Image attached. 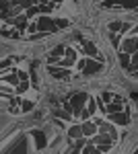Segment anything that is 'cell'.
Wrapping results in <instances>:
<instances>
[{"mask_svg":"<svg viewBox=\"0 0 138 154\" xmlns=\"http://www.w3.org/2000/svg\"><path fill=\"white\" fill-rule=\"evenodd\" d=\"M87 101H89V95H87V93H72V95H70V101H68L72 115L81 117V111H82V107H85Z\"/></svg>","mask_w":138,"mask_h":154,"instance_id":"6da1fadb","label":"cell"},{"mask_svg":"<svg viewBox=\"0 0 138 154\" xmlns=\"http://www.w3.org/2000/svg\"><path fill=\"white\" fill-rule=\"evenodd\" d=\"M37 29L43 31V33H56L58 27H56V19H50L47 14H41L37 19Z\"/></svg>","mask_w":138,"mask_h":154,"instance_id":"7a4b0ae2","label":"cell"},{"mask_svg":"<svg viewBox=\"0 0 138 154\" xmlns=\"http://www.w3.org/2000/svg\"><path fill=\"white\" fill-rule=\"evenodd\" d=\"M47 74L56 80H68V76H72L68 72V68L64 66H56V64H47Z\"/></svg>","mask_w":138,"mask_h":154,"instance_id":"3957f363","label":"cell"},{"mask_svg":"<svg viewBox=\"0 0 138 154\" xmlns=\"http://www.w3.org/2000/svg\"><path fill=\"white\" fill-rule=\"evenodd\" d=\"M109 121L115 125H128L130 123V109H122V111H115V113H107Z\"/></svg>","mask_w":138,"mask_h":154,"instance_id":"277c9868","label":"cell"},{"mask_svg":"<svg viewBox=\"0 0 138 154\" xmlns=\"http://www.w3.org/2000/svg\"><path fill=\"white\" fill-rule=\"evenodd\" d=\"M97 72H101V62H97V60H85V64H82V68H81L82 76H93Z\"/></svg>","mask_w":138,"mask_h":154,"instance_id":"5b68a950","label":"cell"},{"mask_svg":"<svg viewBox=\"0 0 138 154\" xmlns=\"http://www.w3.org/2000/svg\"><path fill=\"white\" fill-rule=\"evenodd\" d=\"M91 142L95 146H114V138L109 136V134H103V131H97L95 136H91Z\"/></svg>","mask_w":138,"mask_h":154,"instance_id":"8992f818","label":"cell"},{"mask_svg":"<svg viewBox=\"0 0 138 154\" xmlns=\"http://www.w3.org/2000/svg\"><path fill=\"white\" fill-rule=\"evenodd\" d=\"M6 23H8V27H14V29H25L27 27V23H29V19H27V14H17V17H11V19H6Z\"/></svg>","mask_w":138,"mask_h":154,"instance_id":"52a82bcc","label":"cell"},{"mask_svg":"<svg viewBox=\"0 0 138 154\" xmlns=\"http://www.w3.org/2000/svg\"><path fill=\"white\" fill-rule=\"evenodd\" d=\"M97 125H99V131H103V134H109L114 140H117V131H115V125L111 123V121H99Z\"/></svg>","mask_w":138,"mask_h":154,"instance_id":"ba28073f","label":"cell"},{"mask_svg":"<svg viewBox=\"0 0 138 154\" xmlns=\"http://www.w3.org/2000/svg\"><path fill=\"white\" fill-rule=\"evenodd\" d=\"M136 37L134 35H130V37H126L124 41H122V51H126V54H134L136 51Z\"/></svg>","mask_w":138,"mask_h":154,"instance_id":"9c48e42d","label":"cell"},{"mask_svg":"<svg viewBox=\"0 0 138 154\" xmlns=\"http://www.w3.org/2000/svg\"><path fill=\"white\" fill-rule=\"evenodd\" d=\"M33 140H35V148H37V150H43V148H46L47 138H46V134H43L41 130H35L33 131Z\"/></svg>","mask_w":138,"mask_h":154,"instance_id":"30bf717a","label":"cell"},{"mask_svg":"<svg viewBox=\"0 0 138 154\" xmlns=\"http://www.w3.org/2000/svg\"><path fill=\"white\" fill-rule=\"evenodd\" d=\"M81 128H82V136H95L97 134V123H93V121H89V119H85L81 123Z\"/></svg>","mask_w":138,"mask_h":154,"instance_id":"8fae6325","label":"cell"},{"mask_svg":"<svg viewBox=\"0 0 138 154\" xmlns=\"http://www.w3.org/2000/svg\"><path fill=\"white\" fill-rule=\"evenodd\" d=\"M81 49L87 54V56H91V58H95V56L99 54V49H97V45H95L93 41H82V43H81Z\"/></svg>","mask_w":138,"mask_h":154,"instance_id":"7c38bea8","label":"cell"},{"mask_svg":"<svg viewBox=\"0 0 138 154\" xmlns=\"http://www.w3.org/2000/svg\"><path fill=\"white\" fill-rule=\"evenodd\" d=\"M128 23H122V21H114V23L107 25V29H109V33H122V31H128Z\"/></svg>","mask_w":138,"mask_h":154,"instance_id":"4fadbf2b","label":"cell"},{"mask_svg":"<svg viewBox=\"0 0 138 154\" xmlns=\"http://www.w3.org/2000/svg\"><path fill=\"white\" fill-rule=\"evenodd\" d=\"M0 33H2L4 37H11V39H19V37H21V31L14 29V27H12V29H2Z\"/></svg>","mask_w":138,"mask_h":154,"instance_id":"5bb4252c","label":"cell"},{"mask_svg":"<svg viewBox=\"0 0 138 154\" xmlns=\"http://www.w3.org/2000/svg\"><path fill=\"white\" fill-rule=\"evenodd\" d=\"M130 56L132 54H126V51H120V56H117V60H120V64H122V68H130Z\"/></svg>","mask_w":138,"mask_h":154,"instance_id":"9a60e30c","label":"cell"},{"mask_svg":"<svg viewBox=\"0 0 138 154\" xmlns=\"http://www.w3.org/2000/svg\"><path fill=\"white\" fill-rule=\"evenodd\" d=\"M54 115H56L58 119H66V121H68V119L72 117V113H70L66 107H64V109H54Z\"/></svg>","mask_w":138,"mask_h":154,"instance_id":"2e32d148","label":"cell"},{"mask_svg":"<svg viewBox=\"0 0 138 154\" xmlns=\"http://www.w3.org/2000/svg\"><path fill=\"white\" fill-rule=\"evenodd\" d=\"M81 136H82L81 123H79V125H72V128L68 130V138H70V140H74V138H81Z\"/></svg>","mask_w":138,"mask_h":154,"instance_id":"e0dca14e","label":"cell"},{"mask_svg":"<svg viewBox=\"0 0 138 154\" xmlns=\"http://www.w3.org/2000/svg\"><path fill=\"white\" fill-rule=\"evenodd\" d=\"M2 80L17 86V84H19V72H11V74H6V76H2Z\"/></svg>","mask_w":138,"mask_h":154,"instance_id":"ac0fdd59","label":"cell"},{"mask_svg":"<svg viewBox=\"0 0 138 154\" xmlns=\"http://www.w3.org/2000/svg\"><path fill=\"white\" fill-rule=\"evenodd\" d=\"M56 11V4L54 2H46V4H39V14H47V12Z\"/></svg>","mask_w":138,"mask_h":154,"instance_id":"d6986e66","label":"cell"},{"mask_svg":"<svg viewBox=\"0 0 138 154\" xmlns=\"http://www.w3.org/2000/svg\"><path fill=\"white\" fill-rule=\"evenodd\" d=\"M122 8H126V11H136L138 0H122Z\"/></svg>","mask_w":138,"mask_h":154,"instance_id":"ffe728a7","label":"cell"},{"mask_svg":"<svg viewBox=\"0 0 138 154\" xmlns=\"http://www.w3.org/2000/svg\"><path fill=\"white\" fill-rule=\"evenodd\" d=\"M25 14H27V19H33L35 14H39V4H31L29 8H25Z\"/></svg>","mask_w":138,"mask_h":154,"instance_id":"44dd1931","label":"cell"},{"mask_svg":"<svg viewBox=\"0 0 138 154\" xmlns=\"http://www.w3.org/2000/svg\"><path fill=\"white\" fill-rule=\"evenodd\" d=\"M136 68H138V49L130 56V68L128 70H136Z\"/></svg>","mask_w":138,"mask_h":154,"instance_id":"7402d4cb","label":"cell"},{"mask_svg":"<svg viewBox=\"0 0 138 154\" xmlns=\"http://www.w3.org/2000/svg\"><path fill=\"white\" fill-rule=\"evenodd\" d=\"M21 107H23L21 111H25V113H31L33 111V103L31 101H21Z\"/></svg>","mask_w":138,"mask_h":154,"instance_id":"603a6c76","label":"cell"},{"mask_svg":"<svg viewBox=\"0 0 138 154\" xmlns=\"http://www.w3.org/2000/svg\"><path fill=\"white\" fill-rule=\"evenodd\" d=\"M56 27L58 29H66V27H70V21L68 19H56Z\"/></svg>","mask_w":138,"mask_h":154,"instance_id":"cb8c5ba5","label":"cell"},{"mask_svg":"<svg viewBox=\"0 0 138 154\" xmlns=\"http://www.w3.org/2000/svg\"><path fill=\"white\" fill-rule=\"evenodd\" d=\"M27 80H19V84H17V88H14V93H25L27 91Z\"/></svg>","mask_w":138,"mask_h":154,"instance_id":"d4e9b609","label":"cell"},{"mask_svg":"<svg viewBox=\"0 0 138 154\" xmlns=\"http://www.w3.org/2000/svg\"><path fill=\"white\" fill-rule=\"evenodd\" d=\"M64 49H66V45H56V48L52 49V56H64Z\"/></svg>","mask_w":138,"mask_h":154,"instance_id":"484cf974","label":"cell"},{"mask_svg":"<svg viewBox=\"0 0 138 154\" xmlns=\"http://www.w3.org/2000/svg\"><path fill=\"white\" fill-rule=\"evenodd\" d=\"M29 33H37L39 29H37V21H33V23H27V27H25Z\"/></svg>","mask_w":138,"mask_h":154,"instance_id":"4316f807","label":"cell"},{"mask_svg":"<svg viewBox=\"0 0 138 154\" xmlns=\"http://www.w3.org/2000/svg\"><path fill=\"white\" fill-rule=\"evenodd\" d=\"M103 6H107V8H114V6H122V0H107Z\"/></svg>","mask_w":138,"mask_h":154,"instance_id":"83f0119b","label":"cell"},{"mask_svg":"<svg viewBox=\"0 0 138 154\" xmlns=\"http://www.w3.org/2000/svg\"><path fill=\"white\" fill-rule=\"evenodd\" d=\"M87 111H89V113H95V111H97V101H89V105H87Z\"/></svg>","mask_w":138,"mask_h":154,"instance_id":"f1b7e54d","label":"cell"},{"mask_svg":"<svg viewBox=\"0 0 138 154\" xmlns=\"http://www.w3.org/2000/svg\"><path fill=\"white\" fill-rule=\"evenodd\" d=\"M12 60H14V58H6V60H2V62H0V70H4V68H8V66L12 64Z\"/></svg>","mask_w":138,"mask_h":154,"instance_id":"f546056e","label":"cell"},{"mask_svg":"<svg viewBox=\"0 0 138 154\" xmlns=\"http://www.w3.org/2000/svg\"><path fill=\"white\" fill-rule=\"evenodd\" d=\"M109 39H111V45H120V35H117V33H111Z\"/></svg>","mask_w":138,"mask_h":154,"instance_id":"4dcf8cb0","label":"cell"},{"mask_svg":"<svg viewBox=\"0 0 138 154\" xmlns=\"http://www.w3.org/2000/svg\"><path fill=\"white\" fill-rule=\"evenodd\" d=\"M89 117H91V113H89L87 109H82V111H81V119L85 121V119H89Z\"/></svg>","mask_w":138,"mask_h":154,"instance_id":"1f68e13d","label":"cell"},{"mask_svg":"<svg viewBox=\"0 0 138 154\" xmlns=\"http://www.w3.org/2000/svg\"><path fill=\"white\" fill-rule=\"evenodd\" d=\"M101 99H103L105 103H109V101L114 99V95H111V93H103V97H101Z\"/></svg>","mask_w":138,"mask_h":154,"instance_id":"d6a6232c","label":"cell"},{"mask_svg":"<svg viewBox=\"0 0 138 154\" xmlns=\"http://www.w3.org/2000/svg\"><path fill=\"white\" fill-rule=\"evenodd\" d=\"M29 76H27V72H19V80H27Z\"/></svg>","mask_w":138,"mask_h":154,"instance_id":"836d02e7","label":"cell"},{"mask_svg":"<svg viewBox=\"0 0 138 154\" xmlns=\"http://www.w3.org/2000/svg\"><path fill=\"white\" fill-rule=\"evenodd\" d=\"M46 2H50V0H33V4H46Z\"/></svg>","mask_w":138,"mask_h":154,"instance_id":"e575fe53","label":"cell"},{"mask_svg":"<svg viewBox=\"0 0 138 154\" xmlns=\"http://www.w3.org/2000/svg\"><path fill=\"white\" fill-rule=\"evenodd\" d=\"M50 2H54V4H60V2H62V0H50Z\"/></svg>","mask_w":138,"mask_h":154,"instance_id":"d590c367","label":"cell"},{"mask_svg":"<svg viewBox=\"0 0 138 154\" xmlns=\"http://www.w3.org/2000/svg\"><path fill=\"white\" fill-rule=\"evenodd\" d=\"M134 33H136V35H138V27H134Z\"/></svg>","mask_w":138,"mask_h":154,"instance_id":"8d00e7d4","label":"cell"},{"mask_svg":"<svg viewBox=\"0 0 138 154\" xmlns=\"http://www.w3.org/2000/svg\"><path fill=\"white\" fill-rule=\"evenodd\" d=\"M136 48H138V37H136Z\"/></svg>","mask_w":138,"mask_h":154,"instance_id":"74e56055","label":"cell"}]
</instances>
